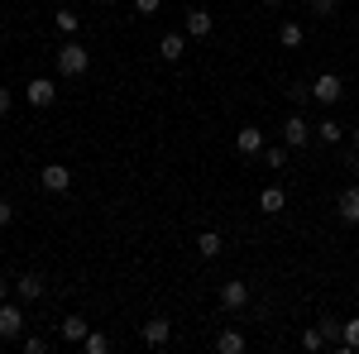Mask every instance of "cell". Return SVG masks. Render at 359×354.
<instances>
[{
	"mask_svg": "<svg viewBox=\"0 0 359 354\" xmlns=\"http://www.w3.org/2000/svg\"><path fill=\"white\" fill-rule=\"evenodd\" d=\"M86 67H91V48H86L82 39L72 34V39L57 48V72H62V77H82Z\"/></svg>",
	"mask_w": 359,
	"mask_h": 354,
	"instance_id": "1",
	"label": "cell"
},
{
	"mask_svg": "<svg viewBox=\"0 0 359 354\" xmlns=\"http://www.w3.org/2000/svg\"><path fill=\"white\" fill-rule=\"evenodd\" d=\"M345 96V82L335 77V72H321L316 82H311V101H321V106H335Z\"/></svg>",
	"mask_w": 359,
	"mask_h": 354,
	"instance_id": "2",
	"label": "cell"
},
{
	"mask_svg": "<svg viewBox=\"0 0 359 354\" xmlns=\"http://www.w3.org/2000/svg\"><path fill=\"white\" fill-rule=\"evenodd\" d=\"M25 335V311L15 301H0V340H20Z\"/></svg>",
	"mask_w": 359,
	"mask_h": 354,
	"instance_id": "3",
	"label": "cell"
},
{
	"mask_svg": "<svg viewBox=\"0 0 359 354\" xmlns=\"http://www.w3.org/2000/svg\"><path fill=\"white\" fill-rule=\"evenodd\" d=\"M39 187H43V191H53V196H62V191L72 187V168H62V163H48L43 172H39Z\"/></svg>",
	"mask_w": 359,
	"mask_h": 354,
	"instance_id": "4",
	"label": "cell"
},
{
	"mask_svg": "<svg viewBox=\"0 0 359 354\" xmlns=\"http://www.w3.org/2000/svg\"><path fill=\"white\" fill-rule=\"evenodd\" d=\"M25 101L29 106H39V110H48L57 101V91H53V82H48V77H34V82L25 86Z\"/></svg>",
	"mask_w": 359,
	"mask_h": 354,
	"instance_id": "5",
	"label": "cell"
},
{
	"mask_svg": "<svg viewBox=\"0 0 359 354\" xmlns=\"http://www.w3.org/2000/svg\"><path fill=\"white\" fill-rule=\"evenodd\" d=\"M306 139H311V125H306L302 115H287V120H283V144H287V149H302Z\"/></svg>",
	"mask_w": 359,
	"mask_h": 354,
	"instance_id": "6",
	"label": "cell"
},
{
	"mask_svg": "<svg viewBox=\"0 0 359 354\" xmlns=\"http://www.w3.org/2000/svg\"><path fill=\"white\" fill-rule=\"evenodd\" d=\"M139 335H144V345H154V350H163L168 340H172V326H168L163 316H154V321H144V330H139Z\"/></svg>",
	"mask_w": 359,
	"mask_h": 354,
	"instance_id": "7",
	"label": "cell"
},
{
	"mask_svg": "<svg viewBox=\"0 0 359 354\" xmlns=\"http://www.w3.org/2000/svg\"><path fill=\"white\" fill-rule=\"evenodd\" d=\"M249 301V282H221V306L225 311H245Z\"/></svg>",
	"mask_w": 359,
	"mask_h": 354,
	"instance_id": "8",
	"label": "cell"
},
{
	"mask_svg": "<svg viewBox=\"0 0 359 354\" xmlns=\"http://www.w3.org/2000/svg\"><path fill=\"white\" fill-rule=\"evenodd\" d=\"M335 216L345 220V225H359V187H345V191H340V201H335Z\"/></svg>",
	"mask_w": 359,
	"mask_h": 354,
	"instance_id": "9",
	"label": "cell"
},
{
	"mask_svg": "<svg viewBox=\"0 0 359 354\" xmlns=\"http://www.w3.org/2000/svg\"><path fill=\"white\" fill-rule=\"evenodd\" d=\"M15 297L20 301H39L43 297V278H39V273H20V278H15Z\"/></svg>",
	"mask_w": 359,
	"mask_h": 354,
	"instance_id": "10",
	"label": "cell"
},
{
	"mask_svg": "<svg viewBox=\"0 0 359 354\" xmlns=\"http://www.w3.org/2000/svg\"><path fill=\"white\" fill-rule=\"evenodd\" d=\"M235 149H240L245 158H254V154H264V130H254V125H245V130L235 135Z\"/></svg>",
	"mask_w": 359,
	"mask_h": 354,
	"instance_id": "11",
	"label": "cell"
},
{
	"mask_svg": "<svg viewBox=\"0 0 359 354\" xmlns=\"http://www.w3.org/2000/svg\"><path fill=\"white\" fill-rule=\"evenodd\" d=\"M211 29H216V20L206 10H187V39H211Z\"/></svg>",
	"mask_w": 359,
	"mask_h": 354,
	"instance_id": "12",
	"label": "cell"
},
{
	"mask_svg": "<svg viewBox=\"0 0 359 354\" xmlns=\"http://www.w3.org/2000/svg\"><path fill=\"white\" fill-rule=\"evenodd\" d=\"M283 206H287V191L283 187H264L259 191V211H264V216H278Z\"/></svg>",
	"mask_w": 359,
	"mask_h": 354,
	"instance_id": "13",
	"label": "cell"
},
{
	"mask_svg": "<svg viewBox=\"0 0 359 354\" xmlns=\"http://www.w3.org/2000/svg\"><path fill=\"white\" fill-rule=\"evenodd\" d=\"M86 316H67V321H62V326H57V335H62V340H67V345H82L86 340Z\"/></svg>",
	"mask_w": 359,
	"mask_h": 354,
	"instance_id": "14",
	"label": "cell"
},
{
	"mask_svg": "<svg viewBox=\"0 0 359 354\" xmlns=\"http://www.w3.org/2000/svg\"><path fill=\"white\" fill-rule=\"evenodd\" d=\"M302 39H306V29L297 25V20H283V25H278V43H283V48H302Z\"/></svg>",
	"mask_w": 359,
	"mask_h": 354,
	"instance_id": "15",
	"label": "cell"
},
{
	"mask_svg": "<svg viewBox=\"0 0 359 354\" xmlns=\"http://www.w3.org/2000/svg\"><path fill=\"white\" fill-rule=\"evenodd\" d=\"M158 53H163L168 62H177V57L187 53V34H163V39H158Z\"/></svg>",
	"mask_w": 359,
	"mask_h": 354,
	"instance_id": "16",
	"label": "cell"
},
{
	"mask_svg": "<svg viewBox=\"0 0 359 354\" xmlns=\"http://www.w3.org/2000/svg\"><path fill=\"white\" fill-rule=\"evenodd\" d=\"M221 249H225V240L216 230H201V235H196V254H201V259H216Z\"/></svg>",
	"mask_w": 359,
	"mask_h": 354,
	"instance_id": "17",
	"label": "cell"
},
{
	"mask_svg": "<svg viewBox=\"0 0 359 354\" xmlns=\"http://www.w3.org/2000/svg\"><path fill=\"white\" fill-rule=\"evenodd\" d=\"M216 354H245V335L240 330H221L216 335Z\"/></svg>",
	"mask_w": 359,
	"mask_h": 354,
	"instance_id": "18",
	"label": "cell"
},
{
	"mask_svg": "<svg viewBox=\"0 0 359 354\" xmlns=\"http://www.w3.org/2000/svg\"><path fill=\"white\" fill-rule=\"evenodd\" d=\"M53 25L62 29V34H67V39H72V34H77V29H82V15H77V10H67V5H57Z\"/></svg>",
	"mask_w": 359,
	"mask_h": 354,
	"instance_id": "19",
	"label": "cell"
},
{
	"mask_svg": "<svg viewBox=\"0 0 359 354\" xmlns=\"http://www.w3.org/2000/svg\"><path fill=\"white\" fill-rule=\"evenodd\" d=\"M82 350H86V354H111V335H101V330H86Z\"/></svg>",
	"mask_w": 359,
	"mask_h": 354,
	"instance_id": "20",
	"label": "cell"
},
{
	"mask_svg": "<svg viewBox=\"0 0 359 354\" xmlns=\"http://www.w3.org/2000/svg\"><path fill=\"white\" fill-rule=\"evenodd\" d=\"M316 135H321V144H340V139H345V125H335V120H321V125H316Z\"/></svg>",
	"mask_w": 359,
	"mask_h": 354,
	"instance_id": "21",
	"label": "cell"
},
{
	"mask_svg": "<svg viewBox=\"0 0 359 354\" xmlns=\"http://www.w3.org/2000/svg\"><path fill=\"white\" fill-rule=\"evenodd\" d=\"M302 350H311V354L326 350V335H321V326H306V330H302Z\"/></svg>",
	"mask_w": 359,
	"mask_h": 354,
	"instance_id": "22",
	"label": "cell"
},
{
	"mask_svg": "<svg viewBox=\"0 0 359 354\" xmlns=\"http://www.w3.org/2000/svg\"><path fill=\"white\" fill-rule=\"evenodd\" d=\"M259 158H264V168H287V154H283L278 144H264V154H259Z\"/></svg>",
	"mask_w": 359,
	"mask_h": 354,
	"instance_id": "23",
	"label": "cell"
},
{
	"mask_svg": "<svg viewBox=\"0 0 359 354\" xmlns=\"http://www.w3.org/2000/svg\"><path fill=\"white\" fill-rule=\"evenodd\" d=\"M340 350H359V321H345V330H340Z\"/></svg>",
	"mask_w": 359,
	"mask_h": 354,
	"instance_id": "24",
	"label": "cell"
},
{
	"mask_svg": "<svg viewBox=\"0 0 359 354\" xmlns=\"http://www.w3.org/2000/svg\"><path fill=\"white\" fill-rule=\"evenodd\" d=\"M340 330H345V321H321V335H326V345H340Z\"/></svg>",
	"mask_w": 359,
	"mask_h": 354,
	"instance_id": "25",
	"label": "cell"
},
{
	"mask_svg": "<svg viewBox=\"0 0 359 354\" xmlns=\"http://www.w3.org/2000/svg\"><path fill=\"white\" fill-rule=\"evenodd\" d=\"M25 354H48V340L43 335H25Z\"/></svg>",
	"mask_w": 359,
	"mask_h": 354,
	"instance_id": "26",
	"label": "cell"
},
{
	"mask_svg": "<svg viewBox=\"0 0 359 354\" xmlns=\"http://www.w3.org/2000/svg\"><path fill=\"white\" fill-rule=\"evenodd\" d=\"M306 96H311V86H302V82H292V86H287V101H297V106H302Z\"/></svg>",
	"mask_w": 359,
	"mask_h": 354,
	"instance_id": "27",
	"label": "cell"
},
{
	"mask_svg": "<svg viewBox=\"0 0 359 354\" xmlns=\"http://www.w3.org/2000/svg\"><path fill=\"white\" fill-rule=\"evenodd\" d=\"M163 0H135V15H158Z\"/></svg>",
	"mask_w": 359,
	"mask_h": 354,
	"instance_id": "28",
	"label": "cell"
},
{
	"mask_svg": "<svg viewBox=\"0 0 359 354\" xmlns=\"http://www.w3.org/2000/svg\"><path fill=\"white\" fill-rule=\"evenodd\" d=\"M335 5H340V0H311V10H316V15H335Z\"/></svg>",
	"mask_w": 359,
	"mask_h": 354,
	"instance_id": "29",
	"label": "cell"
},
{
	"mask_svg": "<svg viewBox=\"0 0 359 354\" xmlns=\"http://www.w3.org/2000/svg\"><path fill=\"white\" fill-rule=\"evenodd\" d=\"M10 220H15V201H5V196H0V225H10Z\"/></svg>",
	"mask_w": 359,
	"mask_h": 354,
	"instance_id": "30",
	"label": "cell"
},
{
	"mask_svg": "<svg viewBox=\"0 0 359 354\" xmlns=\"http://www.w3.org/2000/svg\"><path fill=\"white\" fill-rule=\"evenodd\" d=\"M10 106H15V96H10V86H0V115H5Z\"/></svg>",
	"mask_w": 359,
	"mask_h": 354,
	"instance_id": "31",
	"label": "cell"
},
{
	"mask_svg": "<svg viewBox=\"0 0 359 354\" xmlns=\"http://www.w3.org/2000/svg\"><path fill=\"white\" fill-rule=\"evenodd\" d=\"M350 135H355V149H359V125H355V130H350Z\"/></svg>",
	"mask_w": 359,
	"mask_h": 354,
	"instance_id": "32",
	"label": "cell"
},
{
	"mask_svg": "<svg viewBox=\"0 0 359 354\" xmlns=\"http://www.w3.org/2000/svg\"><path fill=\"white\" fill-rule=\"evenodd\" d=\"M0 301H5V282H0Z\"/></svg>",
	"mask_w": 359,
	"mask_h": 354,
	"instance_id": "33",
	"label": "cell"
},
{
	"mask_svg": "<svg viewBox=\"0 0 359 354\" xmlns=\"http://www.w3.org/2000/svg\"><path fill=\"white\" fill-rule=\"evenodd\" d=\"M264 5H283V0H264Z\"/></svg>",
	"mask_w": 359,
	"mask_h": 354,
	"instance_id": "34",
	"label": "cell"
},
{
	"mask_svg": "<svg viewBox=\"0 0 359 354\" xmlns=\"http://www.w3.org/2000/svg\"><path fill=\"white\" fill-rule=\"evenodd\" d=\"M96 5H111V0H96Z\"/></svg>",
	"mask_w": 359,
	"mask_h": 354,
	"instance_id": "35",
	"label": "cell"
}]
</instances>
